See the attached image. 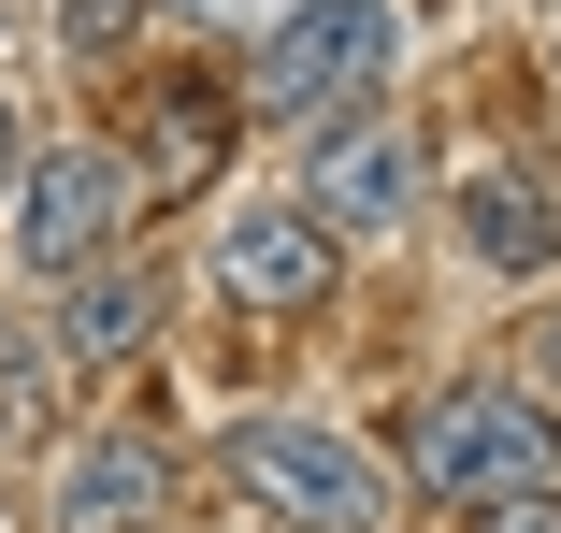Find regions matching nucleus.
<instances>
[{"label": "nucleus", "instance_id": "4", "mask_svg": "<svg viewBox=\"0 0 561 533\" xmlns=\"http://www.w3.org/2000/svg\"><path fill=\"white\" fill-rule=\"evenodd\" d=\"M130 202H145V173H130V145H101V131H72V145H30V188H15V274H44V288H72V274H101V260H130Z\"/></svg>", "mask_w": 561, "mask_h": 533}, {"label": "nucleus", "instance_id": "11", "mask_svg": "<svg viewBox=\"0 0 561 533\" xmlns=\"http://www.w3.org/2000/svg\"><path fill=\"white\" fill-rule=\"evenodd\" d=\"M130 30H145V0H58V44L72 58H130Z\"/></svg>", "mask_w": 561, "mask_h": 533}, {"label": "nucleus", "instance_id": "12", "mask_svg": "<svg viewBox=\"0 0 561 533\" xmlns=\"http://www.w3.org/2000/svg\"><path fill=\"white\" fill-rule=\"evenodd\" d=\"M0 433H44V361H30L15 317H0Z\"/></svg>", "mask_w": 561, "mask_h": 533}, {"label": "nucleus", "instance_id": "14", "mask_svg": "<svg viewBox=\"0 0 561 533\" xmlns=\"http://www.w3.org/2000/svg\"><path fill=\"white\" fill-rule=\"evenodd\" d=\"M15 188H30V116L0 101V217H15Z\"/></svg>", "mask_w": 561, "mask_h": 533}, {"label": "nucleus", "instance_id": "3", "mask_svg": "<svg viewBox=\"0 0 561 533\" xmlns=\"http://www.w3.org/2000/svg\"><path fill=\"white\" fill-rule=\"evenodd\" d=\"M216 476L260 504V533H375L389 519V476L331 433V418H231V433H216Z\"/></svg>", "mask_w": 561, "mask_h": 533}, {"label": "nucleus", "instance_id": "7", "mask_svg": "<svg viewBox=\"0 0 561 533\" xmlns=\"http://www.w3.org/2000/svg\"><path fill=\"white\" fill-rule=\"evenodd\" d=\"M44 519H58V533H159V519H173V447H159V433H72Z\"/></svg>", "mask_w": 561, "mask_h": 533}, {"label": "nucleus", "instance_id": "5", "mask_svg": "<svg viewBox=\"0 0 561 533\" xmlns=\"http://www.w3.org/2000/svg\"><path fill=\"white\" fill-rule=\"evenodd\" d=\"M288 202H302L331 246H346V231H403L417 202H432V159H417L403 116H360V131H317V145H302V188H288Z\"/></svg>", "mask_w": 561, "mask_h": 533}, {"label": "nucleus", "instance_id": "15", "mask_svg": "<svg viewBox=\"0 0 561 533\" xmlns=\"http://www.w3.org/2000/svg\"><path fill=\"white\" fill-rule=\"evenodd\" d=\"M490 533H561V490H518V504H490Z\"/></svg>", "mask_w": 561, "mask_h": 533}, {"label": "nucleus", "instance_id": "16", "mask_svg": "<svg viewBox=\"0 0 561 533\" xmlns=\"http://www.w3.org/2000/svg\"><path fill=\"white\" fill-rule=\"evenodd\" d=\"M547 418H561V317H547Z\"/></svg>", "mask_w": 561, "mask_h": 533}, {"label": "nucleus", "instance_id": "2", "mask_svg": "<svg viewBox=\"0 0 561 533\" xmlns=\"http://www.w3.org/2000/svg\"><path fill=\"white\" fill-rule=\"evenodd\" d=\"M389 72H403V15L389 0H302L288 30H260V58H245V101L274 131H360V116H389Z\"/></svg>", "mask_w": 561, "mask_h": 533}, {"label": "nucleus", "instance_id": "1", "mask_svg": "<svg viewBox=\"0 0 561 533\" xmlns=\"http://www.w3.org/2000/svg\"><path fill=\"white\" fill-rule=\"evenodd\" d=\"M403 476H417V504H476L490 519L518 490H561V418L518 375H461V389H432L403 418Z\"/></svg>", "mask_w": 561, "mask_h": 533}, {"label": "nucleus", "instance_id": "9", "mask_svg": "<svg viewBox=\"0 0 561 533\" xmlns=\"http://www.w3.org/2000/svg\"><path fill=\"white\" fill-rule=\"evenodd\" d=\"M145 332H159V274H145V260H101V274L58 288V332H44V347H58L72 375H101V361H130Z\"/></svg>", "mask_w": 561, "mask_h": 533}, {"label": "nucleus", "instance_id": "8", "mask_svg": "<svg viewBox=\"0 0 561 533\" xmlns=\"http://www.w3.org/2000/svg\"><path fill=\"white\" fill-rule=\"evenodd\" d=\"M461 260L504 274V288H533V274L561 260V217H547L533 173H461Z\"/></svg>", "mask_w": 561, "mask_h": 533}, {"label": "nucleus", "instance_id": "13", "mask_svg": "<svg viewBox=\"0 0 561 533\" xmlns=\"http://www.w3.org/2000/svg\"><path fill=\"white\" fill-rule=\"evenodd\" d=\"M173 15H187V30H288L302 0H173Z\"/></svg>", "mask_w": 561, "mask_h": 533}, {"label": "nucleus", "instance_id": "6", "mask_svg": "<svg viewBox=\"0 0 561 533\" xmlns=\"http://www.w3.org/2000/svg\"><path fill=\"white\" fill-rule=\"evenodd\" d=\"M346 246H331L302 202H231V231H216V303L231 317H317Z\"/></svg>", "mask_w": 561, "mask_h": 533}, {"label": "nucleus", "instance_id": "10", "mask_svg": "<svg viewBox=\"0 0 561 533\" xmlns=\"http://www.w3.org/2000/svg\"><path fill=\"white\" fill-rule=\"evenodd\" d=\"M159 173H216V145H231V116H216V87H159Z\"/></svg>", "mask_w": 561, "mask_h": 533}]
</instances>
